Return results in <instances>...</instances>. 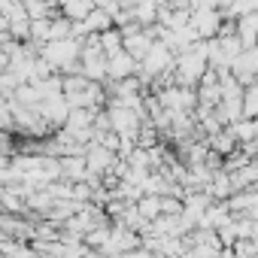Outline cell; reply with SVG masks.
<instances>
[{"label":"cell","instance_id":"10","mask_svg":"<svg viewBox=\"0 0 258 258\" xmlns=\"http://www.w3.org/2000/svg\"><path fill=\"white\" fill-rule=\"evenodd\" d=\"M213 143H216L219 152H231V143H234V140H231V137H216Z\"/></svg>","mask_w":258,"mask_h":258},{"label":"cell","instance_id":"9","mask_svg":"<svg viewBox=\"0 0 258 258\" xmlns=\"http://www.w3.org/2000/svg\"><path fill=\"white\" fill-rule=\"evenodd\" d=\"M106 164H109V155H106L103 149H97V152L88 155V167H97V170H100V167H106Z\"/></svg>","mask_w":258,"mask_h":258},{"label":"cell","instance_id":"8","mask_svg":"<svg viewBox=\"0 0 258 258\" xmlns=\"http://www.w3.org/2000/svg\"><path fill=\"white\" fill-rule=\"evenodd\" d=\"M243 115H258V82H252L243 97Z\"/></svg>","mask_w":258,"mask_h":258},{"label":"cell","instance_id":"6","mask_svg":"<svg viewBox=\"0 0 258 258\" xmlns=\"http://www.w3.org/2000/svg\"><path fill=\"white\" fill-rule=\"evenodd\" d=\"M97 40H100V49L106 52V58L115 55V52H121V31L118 28H109V31L97 34Z\"/></svg>","mask_w":258,"mask_h":258},{"label":"cell","instance_id":"7","mask_svg":"<svg viewBox=\"0 0 258 258\" xmlns=\"http://www.w3.org/2000/svg\"><path fill=\"white\" fill-rule=\"evenodd\" d=\"M255 134H258V121H249V118H240L231 127V137H237V140H252Z\"/></svg>","mask_w":258,"mask_h":258},{"label":"cell","instance_id":"3","mask_svg":"<svg viewBox=\"0 0 258 258\" xmlns=\"http://www.w3.org/2000/svg\"><path fill=\"white\" fill-rule=\"evenodd\" d=\"M137 67H140V61H137V58H131L124 49L106 58V76H112V79H127V76H134V73H137Z\"/></svg>","mask_w":258,"mask_h":258},{"label":"cell","instance_id":"5","mask_svg":"<svg viewBox=\"0 0 258 258\" xmlns=\"http://www.w3.org/2000/svg\"><path fill=\"white\" fill-rule=\"evenodd\" d=\"M55 7H58L55 0H25V13H28L31 22H43V19H49Z\"/></svg>","mask_w":258,"mask_h":258},{"label":"cell","instance_id":"2","mask_svg":"<svg viewBox=\"0 0 258 258\" xmlns=\"http://www.w3.org/2000/svg\"><path fill=\"white\" fill-rule=\"evenodd\" d=\"M188 25L195 28L198 40H213V37H219V31L225 25V13L222 10H191Z\"/></svg>","mask_w":258,"mask_h":258},{"label":"cell","instance_id":"11","mask_svg":"<svg viewBox=\"0 0 258 258\" xmlns=\"http://www.w3.org/2000/svg\"><path fill=\"white\" fill-rule=\"evenodd\" d=\"M140 210H143V216H155L158 213V201H143Z\"/></svg>","mask_w":258,"mask_h":258},{"label":"cell","instance_id":"4","mask_svg":"<svg viewBox=\"0 0 258 258\" xmlns=\"http://www.w3.org/2000/svg\"><path fill=\"white\" fill-rule=\"evenodd\" d=\"M58 10H61V16L67 22H82L94 10V4L91 0H58Z\"/></svg>","mask_w":258,"mask_h":258},{"label":"cell","instance_id":"1","mask_svg":"<svg viewBox=\"0 0 258 258\" xmlns=\"http://www.w3.org/2000/svg\"><path fill=\"white\" fill-rule=\"evenodd\" d=\"M79 49H82V43L73 40V37H67V40H49L46 49H43V61L49 67H70L79 58Z\"/></svg>","mask_w":258,"mask_h":258}]
</instances>
